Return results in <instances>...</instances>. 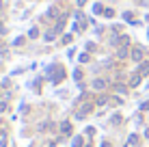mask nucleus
Here are the masks:
<instances>
[{
	"label": "nucleus",
	"mask_w": 149,
	"mask_h": 147,
	"mask_svg": "<svg viewBox=\"0 0 149 147\" xmlns=\"http://www.w3.org/2000/svg\"><path fill=\"white\" fill-rule=\"evenodd\" d=\"M106 87H108V80H106V78H95L93 80V89L95 91H104Z\"/></svg>",
	"instance_id": "nucleus-3"
},
{
	"label": "nucleus",
	"mask_w": 149,
	"mask_h": 147,
	"mask_svg": "<svg viewBox=\"0 0 149 147\" xmlns=\"http://www.w3.org/2000/svg\"><path fill=\"white\" fill-rule=\"evenodd\" d=\"M110 123L119 125V123H121V115H112V117H110Z\"/></svg>",
	"instance_id": "nucleus-13"
},
{
	"label": "nucleus",
	"mask_w": 149,
	"mask_h": 147,
	"mask_svg": "<svg viewBox=\"0 0 149 147\" xmlns=\"http://www.w3.org/2000/svg\"><path fill=\"white\" fill-rule=\"evenodd\" d=\"M141 110H149V102H143L141 104Z\"/></svg>",
	"instance_id": "nucleus-22"
},
{
	"label": "nucleus",
	"mask_w": 149,
	"mask_h": 147,
	"mask_svg": "<svg viewBox=\"0 0 149 147\" xmlns=\"http://www.w3.org/2000/svg\"><path fill=\"white\" fill-rule=\"evenodd\" d=\"M80 78H82V72H80V69H76V72H74V80H76V82H78Z\"/></svg>",
	"instance_id": "nucleus-17"
},
{
	"label": "nucleus",
	"mask_w": 149,
	"mask_h": 147,
	"mask_svg": "<svg viewBox=\"0 0 149 147\" xmlns=\"http://www.w3.org/2000/svg\"><path fill=\"white\" fill-rule=\"evenodd\" d=\"M63 78H65V72H63V69H56V74L52 76V82H61Z\"/></svg>",
	"instance_id": "nucleus-6"
},
{
	"label": "nucleus",
	"mask_w": 149,
	"mask_h": 147,
	"mask_svg": "<svg viewBox=\"0 0 149 147\" xmlns=\"http://www.w3.org/2000/svg\"><path fill=\"white\" fill-rule=\"evenodd\" d=\"M104 15H106V17H112V15H115V11H112V9H104Z\"/></svg>",
	"instance_id": "nucleus-18"
},
{
	"label": "nucleus",
	"mask_w": 149,
	"mask_h": 147,
	"mask_svg": "<svg viewBox=\"0 0 149 147\" xmlns=\"http://www.w3.org/2000/svg\"><path fill=\"white\" fill-rule=\"evenodd\" d=\"M141 141H138V136L136 134H130V145H138Z\"/></svg>",
	"instance_id": "nucleus-16"
},
{
	"label": "nucleus",
	"mask_w": 149,
	"mask_h": 147,
	"mask_svg": "<svg viewBox=\"0 0 149 147\" xmlns=\"http://www.w3.org/2000/svg\"><path fill=\"white\" fill-rule=\"evenodd\" d=\"M0 147H7V143H4V139H2V141H0Z\"/></svg>",
	"instance_id": "nucleus-26"
},
{
	"label": "nucleus",
	"mask_w": 149,
	"mask_h": 147,
	"mask_svg": "<svg viewBox=\"0 0 149 147\" xmlns=\"http://www.w3.org/2000/svg\"><path fill=\"white\" fill-rule=\"evenodd\" d=\"M89 59H91L89 54H80V61H82V63H89Z\"/></svg>",
	"instance_id": "nucleus-19"
},
{
	"label": "nucleus",
	"mask_w": 149,
	"mask_h": 147,
	"mask_svg": "<svg viewBox=\"0 0 149 147\" xmlns=\"http://www.w3.org/2000/svg\"><path fill=\"white\" fill-rule=\"evenodd\" d=\"M0 11H2V0H0Z\"/></svg>",
	"instance_id": "nucleus-28"
},
{
	"label": "nucleus",
	"mask_w": 149,
	"mask_h": 147,
	"mask_svg": "<svg viewBox=\"0 0 149 147\" xmlns=\"http://www.w3.org/2000/svg\"><path fill=\"white\" fill-rule=\"evenodd\" d=\"M93 13H104V7H102L100 2H95L93 4Z\"/></svg>",
	"instance_id": "nucleus-14"
},
{
	"label": "nucleus",
	"mask_w": 149,
	"mask_h": 147,
	"mask_svg": "<svg viewBox=\"0 0 149 147\" xmlns=\"http://www.w3.org/2000/svg\"><path fill=\"white\" fill-rule=\"evenodd\" d=\"M138 74H141V76H149V63H141V67H138Z\"/></svg>",
	"instance_id": "nucleus-10"
},
{
	"label": "nucleus",
	"mask_w": 149,
	"mask_h": 147,
	"mask_svg": "<svg viewBox=\"0 0 149 147\" xmlns=\"http://www.w3.org/2000/svg\"><path fill=\"white\" fill-rule=\"evenodd\" d=\"M4 108H7V102H0V113H2Z\"/></svg>",
	"instance_id": "nucleus-24"
},
{
	"label": "nucleus",
	"mask_w": 149,
	"mask_h": 147,
	"mask_svg": "<svg viewBox=\"0 0 149 147\" xmlns=\"http://www.w3.org/2000/svg\"><path fill=\"white\" fill-rule=\"evenodd\" d=\"M61 132L63 134H71V123L69 121H63V123H61Z\"/></svg>",
	"instance_id": "nucleus-8"
},
{
	"label": "nucleus",
	"mask_w": 149,
	"mask_h": 147,
	"mask_svg": "<svg viewBox=\"0 0 149 147\" xmlns=\"http://www.w3.org/2000/svg\"><path fill=\"white\" fill-rule=\"evenodd\" d=\"M56 33H58V30H56V28H54V30H48L43 39H45V41H48V43H50V41H54V39H56Z\"/></svg>",
	"instance_id": "nucleus-5"
},
{
	"label": "nucleus",
	"mask_w": 149,
	"mask_h": 147,
	"mask_svg": "<svg viewBox=\"0 0 149 147\" xmlns=\"http://www.w3.org/2000/svg\"><path fill=\"white\" fill-rule=\"evenodd\" d=\"M108 100H110L108 95H102V98L97 100V106H106V104H108Z\"/></svg>",
	"instance_id": "nucleus-12"
},
{
	"label": "nucleus",
	"mask_w": 149,
	"mask_h": 147,
	"mask_svg": "<svg viewBox=\"0 0 149 147\" xmlns=\"http://www.w3.org/2000/svg\"><path fill=\"white\" fill-rule=\"evenodd\" d=\"M145 139H149V128L145 130Z\"/></svg>",
	"instance_id": "nucleus-27"
},
{
	"label": "nucleus",
	"mask_w": 149,
	"mask_h": 147,
	"mask_svg": "<svg viewBox=\"0 0 149 147\" xmlns=\"http://www.w3.org/2000/svg\"><path fill=\"white\" fill-rule=\"evenodd\" d=\"M13 43H15V45H22V43H24V37H17V39H15Z\"/></svg>",
	"instance_id": "nucleus-21"
},
{
	"label": "nucleus",
	"mask_w": 149,
	"mask_h": 147,
	"mask_svg": "<svg viewBox=\"0 0 149 147\" xmlns=\"http://www.w3.org/2000/svg\"><path fill=\"white\" fill-rule=\"evenodd\" d=\"M28 37H30V39H37V37H39V28H37V26H33V28L28 30Z\"/></svg>",
	"instance_id": "nucleus-11"
},
{
	"label": "nucleus",
	"mask_w": 149,
	"mask_h": 147,
	"mask_svg": "<svg viewBox=\"0 0 149 147\" xmlns=\"http://www.w3.org/2000/svg\"><path fill=\"white\" fill-rule=\"evenodd\" d=\"M117 91H119V93H125V91H127V89H125V87H123V84H117Z\"/></svg>",
	"instance_id": "nucleus-20"
},
{
	"label": "nucleus",
	"mask_w": 149,
	"mask_h": 147,
	"mask_svg": "<svg viewBox=\"0 0 149 147\" xmlns=\"http://www.w3.org/2000/svg\"><path fill=\"white\" fill-rule=\"evenodd\" d=\"M147 39H149V30H147Z\"/></svg>",
	"instance_id": "nucleus-29"
},
{
	"label": "nucleus",
	"mask_w": 149,
	"mask_h": 147,
	"mask_svg": "<svg viewBox=\"0 0 149 147\" xmlns=\"http://www.w3.org/2000/svg\"><path fill=\"white\" fill-rule=\"evenodd\" d=\"M91 108H93V104H91V102H89V104H84L80 110H76V119H84L86 115L91 113Z\"/></svg>",
	"instance_id": "nucleus-2"
},
{
	"label": "nucleus",
	"mask_w": 149,
	"mask_h": 147,
	"mask_svg": "<svg viewBox=\"0 0 149 147\" xmlns=\"http://www.w3.org/2000/svg\"><path fill=\"white\" fill-rule=\"evenodd\" d=\"M130 59L134 61V63H143V59H145V50H143L141 45L132 48V52H130Z\"/></svg>",
	"instance_id": "nucleus-1"
},
{
	"label": "nucleus",
	"mask_w": 149,
	"mask_h": 147,
	"mask_svg": "<svg viewBox=\"0 0 149 147\" xmlns=\"http://www.w3.org/2000/svg\"><path fill=\"white\" fill-rule=\"evenodd\" d=\"M45 15H48L50 20H56V17H58V9H56V7H50V9H48V13H45Z\"/></svg>",
	"instance_id": "nucleus-9"
},
{
	"label": "nucleus",
	"mask_w": 149,
	"mask_h": 147,
	"mask_svg": "<svg viewBox=\"0 0 149 147\" xmlns=\"http://www.w3.org/2000/svg\"><path fill=\"white\" fill-rule=\"evenodd\" d=\"M76 4H78V9H80V7H84V4H86V0H76Z\"/></svg>",
	"instance_id": "nucleus-23"
},
{
	"label": "nucleus",
	"mask_w": 149,
	"mask_h": 147,
	"mask_svg": "<svg viewBox=\"0 0 149 147\" xmlns=\"http://www.w3.org/2000/svg\"><path fill=\"white\" fill-rule=\"evenodd\" d=\"M141 78H143V76L141 74H132V78H130V87H138V84H141Z\"/></svg>",
	"instance_id": "nucleus-4"
},
{
	"label": "nucleus",
	"mask_w": 149,
	"mask_h": 147,
	"mask_svg": "<svg viewBox=\"0 0 149 147\" xmlns=\"http://www.w3.org/2000/svg\"><path fill=\"white\" fill-rule=\"evenodd\" d=\"M127 52H130V50H127V45H121L119 52H117V59H127Z\"/></svg>",
	"instance_id": "nucleus-7"
},
{
	"label": "nucleus",
	"mask_w": 149,
	"mask_h": 147,
	"mask_svg": "<svg viewBox=\"0 0 149 147\" xmlns=\"http://www.w3.org/2000/svg\"><path fill=\"white\" fill-rule=\"evenodd\" d=\"M102 147H110V143H108V141H104V143H102Z\"/></svg>",
	"instance_id": "nucleus-25"
},
{
	"label": "nucleus",
	"mask_w": 149,
	"mask_h": 147,
	"mask_svg": "<svg viewBox=\"0 0 149 147\" xmlns=\"http://www.w3.org/2000/svg\"><path fill=\"white\" fill-rule=\"evenodd\" d=\"M71 147H82V139L80 136H76V139L71 141Z\"/></svg>",
	"instance_id": "nucleus-15"
}]
</instances>
